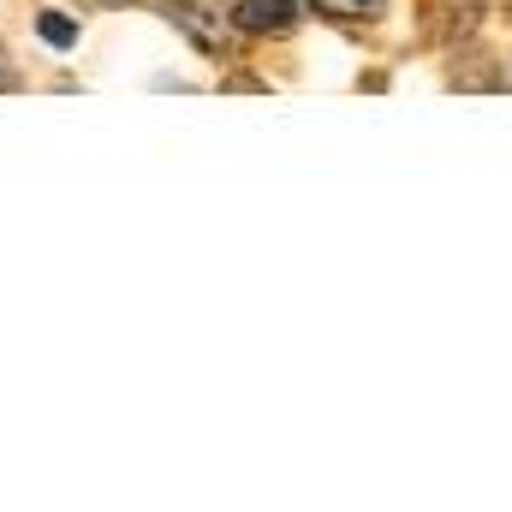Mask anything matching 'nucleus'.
<instances>
[{
	"label": "nucleus",
	"mask_w": 512,
	"mask_h": 512,
	"mask_svg": "<svg viewBox=\"0 0 512 512\" xmlns=\"http://www.w3.org/2000/svg\"><path fill=\"white\" fill-rule=\"evenodd\" d=\"M12 84H18V72H6V66H0V90H12Z\"/></svg>",
	"instance_id": "obj_5"
},
{
	"label": "nucleus",
	"mask_w": 512,
	"mask_h": 512,
	"mask_svg": "<svg viewBox=\"0 0 512 512\" xmlns=\"http://www.w3.org/2000/svg\"><path fill=\"white\" fill-rule=\"evenodd\" d=\"M36 30H42L54 48H72V42H78V24H72V18H60V12H42V18H36Z\"/></svg>",
	"instance_id": "obj_4"
},
{
	"label": "nucleus",
	"mask_w": 512,
	"mask_h": 512,
	"mask_svg": "<svg viewBox=\"0 0 512 512\" xmlns=\"http://www.w3.org/2000/svg\"><path fill=\"white\" fill-rule=\"evenodd\" d=\"M322 18H334V24H370V18H382L387 0H310Z\"/></svg>",
	"instance_id": "obj_3"
},
{
	"label": "nucleus",
	"mask_w": 512,
	"mask_h": 512,
	"mask_svg": "<svg viewBox=\"0 0 512 512\" xmlns=\"http://www.w3.org/2000/svg\"><path fill=\"white\" fill-rule=\"evenodd\" d=\"M161 18H167V24H179L203 54H215V60L227 54V18H221L209 0H161Z\"/></svg>",
	"instance_id": "obj_1"
},
{
	"label": "nucleus",
	"mask_w": 512,
	"mask_h": 512,
	"mask_svg": "<svg viewBox=\"0 0 512 512\" xmlns=\"http://www.w3.org/2000/svg\"><path fill=\"white\" fill-rule=\"evenodd\" d=\"M233 30L245 36H286L298 24V0H233Z\"/></svg>",
	"instance_id": "obj_2"
}]
</instances>
